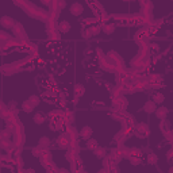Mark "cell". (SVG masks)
Wrapping results in <instances>:
<instances>
[{
  "label": "cell",
  "instance_id": "1",
  "mask_svg": "<svg viewBox=\"0 0 173 173\" xmlns=\"http://www.w3.org/2000/svg\"><path fill=\"white\" fill-rule=\"evenodd\" d=\"M69 11H71V14L73 15V16H80V15L84 12V7H83V4H81V3H78V1H74V3L71 6Z\"/></svg>",
  "mask_w": 173,
  "mask_h": 173
},
{
  "label": "cell",
  "instance_id": "2",
  "mask_svg": "<svg viewBox=\"0 0 173 173\" xmlns=\"http://www.w3.org/2000/svg\"><path fill=\"white\" fill-rule=\"evenodd\" d=\"M0 25L3 26L4 28H12L16 23H15L14 18H11V16H8V15H4V16L0 18Z\"/></svg>",
  "mask_w": 173,
  "mask_h": 173
},
{
  "label": "cell",
  "instance_id": "3",
  "mask_svg": "<svg viewBox=\"0 0 173 173\" xmlns=\"http://www.w3.org/2000/svg\"><path fill=\"white\" fill-rule=\"evenodd\" d=\"M135 130H137V134L139 135L141 138H145L149 135V127L146 123H139L137 124V127H135Z\"/></svg>",
  "mask_w": 173,
  "mask_h": 173
},
{
  "label": "cell",
  "instance_id": "4",
  "mask_svg": "<svg viewBox=\"0 0 173 173\" xmlns=\"http://www.w3.org/2000/svg\"><path fill=\"white\" fill-rule=\"evenodd\" d=\"M92 134H93V130H92L89 126H84V127L80 130V137L83 138V139H89V138L92 137Z\"/></svg>",
  "mask_w": 173,
  "mask_h": 173
},
{
  "label": "cell",
  "instance_id": "5",
  "mask_svg": "<svg viewBox=\"0 0 173 173\" xmlns=\"http://www.w3.org/2000/svg\"><path fill=\"white\" fill-rule=\"evenodd\" d=\"M72 30V26L71 23L68 20H62L60 22V25H58V31L62 32V34H66V32H69Z\"/></svg>",
  "mask_w": 173,
  "mask_h": 173
},
{
  "label": "cell",
  "instance_id": "6",
  "mask_svg": "<svg viewBox=\"0 0 173 173\" xmlns=\"http://www.w3.org/2000/svg\"><path fill=\"white\" fill-rule=\"evenodd\" d=\"M155 108H157V104H155L153 100H150V102H146L145 106H143V111H145L146 114H153L155 111Z\"/></svg>",
  "mask_w": 173,
  "mask_h": 173
},
{
  "label": "cell",
  "instance_id": "7",
  "mask_svg": "<svg viewBox=\"0 0 173 173\" xmlns=\"http://www.w3.org/2000/svg\"><path fill=\"white\" fill-rule=\"evenodd\" d=\"M50 145H52V141H50V138H49V137L43 135V137L39 138V141H38V146H39V148L47 149Z\"/></svg>",
  "mask_w": 173,
  "mask_h": 173
},
{
  "label": "cell",
  "instance_id": "8",
  "mask_svg": "<svg viewBox=\"0 0 173 173\" xmlns=\"http://www.w3.org/2000/svg\"><path fill=\"white\" fill-rule=\"evenodd\" d=\"M93 155H95L96 158H104L106 157V154H107V152H106V149L104 148H100V146H96L93 150Z\"/></svg>",
  "mask_w": 173,
  "mask_h": 173
},
{
  "label": "cell",
  "instance_id": "9",
  "mask_svg": "<svg viewBox=\"0 0 173 173\" xmlns=\"http://www.w3.org/2000/svg\"><path fill=\"white\" fill-rule=\"evenodd\" d=\"M155 117L158 118V119H166V115H168V108L165 107H160V108H155Z\"/></svg>",
  "mask_w": 173,
  "mask_h": 173
},
{
  "label": "cell",
  "instance_id": "10",
  "mask_svg": "<svg viewBox=\"0 0 173 173\" xmlns=\"http://www.w3.org/2000/svg\"><path fill=\"white\" fill-rule=\"evenodd\" d=\"M34 123L35 124H43L46 122V115L43 112H37L35 115H34Z\"/></svg>",
  "mask_w": 173,
  "mask_h": 173
},
{
  "label": "cell",
  "instance_id": "11",
  "mask_svg": "<svg viewBox=\"0 0 173 173\" xmlns=\"http://www.w3.org/2000/svg\"><path fill=\"white\" fill-rule=\"evenodd\" d=\"M22 109H23L25 112L30 114V112H32V109H34V106H32L31 103L28 102V99H27V100H25V102L22 103Z\"/></svg>",
  "mask_w": 173,
  "mask_h": 173
},
{
  "label": "cell",
  "instance_id": "12",
  "mask_svg": "<svg viewBox=\"0 0 173 173\" xmlns=\"http://www.w3.org/2000/svg\"><path fill=\"white\" fill-rule=\"evenodd\" d=\"M84 92H85V88H84V85L83 84H76L74 85V95L77 96V97H80V96L84 95Z\"/></svg>",
  "mask_w": 173,
  "mask_h": 173
},
{
  "label": "cell",
  "instance_id": "13",
  "mask_svg": "<svg viewBox=\"0 0 173 173\" xmlns=\"http://www.w3.org/2000/svg\"><path fill=\"white\" fill-rule=\"evenodd\" d=\"M102 30L106 34H112L114 31H115V25L114 23H108V25H103L102 26Z\"/></svg>",
  "mask_w": 173,
  "mask_h": 173
},
{
  "label": "cell",
  "instance_id": "14",
  "mask_svg": "<svg viewBox=\"0 0 173 173\" xmlns=\"http://www.w3.org/2000/svg\"><path fill=\"white\" fill-rule=\"evenodd\" d=\"M57 142H58V146H60V148H66V146L69 145L68 137H65V135H60L58 139H57Z\"/></svg>",
  "mask_w": 173,
  "mask_h": 173
},
{
  "label": "cell",
  "instance_id": "15",
  "mask_svg": "<svg viewBox=\"0 0 173 173\" xmlns=\"http://www.w3.org/2000/svg\"><path fill=\"white\" fill-rule=\"evenodd\" d=\"M164 100H165V96H164L162 93H154V95H153V102H154L155 104H161Z\"/></svg>",
  "mask_w": 173,
  "mask_h": 173
},
{
  "label": "cell",
  "instance_id": "16",
  "mask_svg": "<svg viewBox=\"0 0 173 173\" xmlns=\"http://www.w3.org/2000/svg\"><path fill=\"white\" fill-rule=\"evenodd\" d=\"M28 102L31 103L34 107H37L39 104V102H41V99H39V96H37V95H31L28 97Z\"/></svg>",
  "mask_w": 173,
  "mask_h": 173
},
{
  "label": "cell",
  "instance_id": "17",
  "mask_svg": "<svg viewBox=\"0 0 173 173\" xmlns=\"http://www.w3.org/2000/svg\"><path fill=\"white\" fill-rule=\"evenodd\" d=\"M96 146H97V141H95V139H87V149L93 150Z\"/></svg>",
  "mask_w": 173,
  "mask_h": 173
},
{
  "label": "cell",
  "instance_id": "18",
  "mask_svg": "<svg viewBox=\"0 0 173 173\" xmlns=\"http://www.w3.org/2000/svg\"><path fill=\"white\" fill-rule=\"evenodd\" d=\"M89 32H91V35H97L102 30V26H93V27H89L88 28Z\"/></svg>",
  "mask_w": 173,
  "mask_h": 173
},
{
  "label": "cell",
  "instance_id": "19",
  "mask_svg": "<svg viewBox=\"0 0 173 173\" xmlns=\"http://www.w3.org/2000/svg\"><path fill=\"white\" fill-rule=\"evenodd\" d=\"M158 161V157L154 154V153H150V154L148 155V162L149 164H155Z\"/></svg>",
  "mask_w": 173,
  "mask_h": 173
},
{
  "label": "cell",
  "instance_id": "20",
  "mask_svg": "<svg viewBox=\"0 0 173 173\" xmlns=\"http://www.w3.org/2000/svg\"><path fill=\"white\" fill-rule=\"evenodd\" d=\"M31 152H32V155H35V157H38V158H39V157H41V154H42V152H43V149L38 146V148H34V149H32Z\"/></svg>",
  "mask_w": 173,
  "mask_h": 173
},
{
  "label": "cell",
  "instance_id": "21",
  "mask_svg": "<svg viewBox=\"0 0 173 173\" xmlns=\"http://www.w3.org/2000/svg\"><path fill=\"white\" fill-rule=\"evenodd\" d=\"M93 20H95V19H92V18H91V19H84L83 22H84L85 25H93V23H95Z\"/></svg>",
  "mask_w": 173,
  "mask_h": 173
},
{
  "label": "cell",
  "instance_id": "22",
  "mask_svg": "<svg viewBox=\"0 0 173 173\" xmlns=\"http://www.w3.org/2000/svg\"><path fill=\"white\" fill-rule=\"evenodd\" d=\"M8 107H10V109H11V107H14V108H15V107H16V102H15V100H11V102L8 103ZM14 108H12V109H14Z\"/></svg>",
  "mask_w": 173,
  "mask_h": 173
},
{
  "label": "cell",
  "instance_id": "23",
  "mask_svg": "<svg viewBox=\"0 0 173 173\" xmlns=\"http://www.w3.org/2000/svg\"><path fill=\"white\" fill-rule=\"evenodd\" d=\"M41 1H42L43 4H49L50 1H52V0H41Z\"/></svg>",
  "mask_w": 173,
  "mask_h": 173
},
{
  "label": "cell",
  "instance_id": "24",
  "mask_svg": "<svg viewBox=\"0 0 173 173\" xmlns=\"http://www.w3.org/2000/svg\"><path fill=\"white\" fill-rule=\"evenodd\" d=\"M1 32H3V31H0V38H3V37H6L4 34H1Z\"/></svg>",
  "mask_w": 173,
  "mask_h": 173
},
{
  "label": "cell",
  "instance_id": "25",
  "mask_svg": "<svg viewBox=\"0 0 173 173\" xmlns=\"http://www.w3.org/2000/svg\"><path fill=\"white\" fill-rule=\"evenodd\" d=\"M0 50H1V45H0Z\"/></svg>",
  "mask_w": 173,
  "mask_h": 173
}]
</instances>
